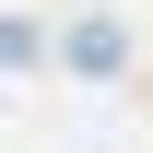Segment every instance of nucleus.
<instances>
[{
	"label": "nucleus",
	"mask_w": 153,
	"mask_h": 153,
	"mask_svg": "<svg viewBox=\"0 0 153 153\" xmlns=\"http://www.w3.org/2000/svg\"><path fill=\"white\" fill-rule=\"evenodd\" d=\"M118 59H130V36H118V24H71V71H94V82H106Z\"/></svg>",
	"instance_id": "1"
}]
</instances>
